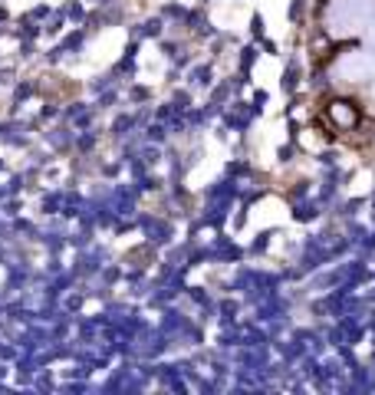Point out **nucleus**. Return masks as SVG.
<instances>
[{
    "label": "nucleus",
    "mask_w": 375,
    "mask_h": 395,
    "mask_svg": "<svg viewBox=\"0 0 375 395\" xmlns=\"http://www.w3.org/2000/svg\"><path fill=\"white\" fill-rule=\"evenodd\" d=\"M355 119H359V112H355L353 102H332L329 106V122L336 128H343V132H349L355 126Z\"/></svg>",
    "instance_id": "obj_1"
}]
</instances>
